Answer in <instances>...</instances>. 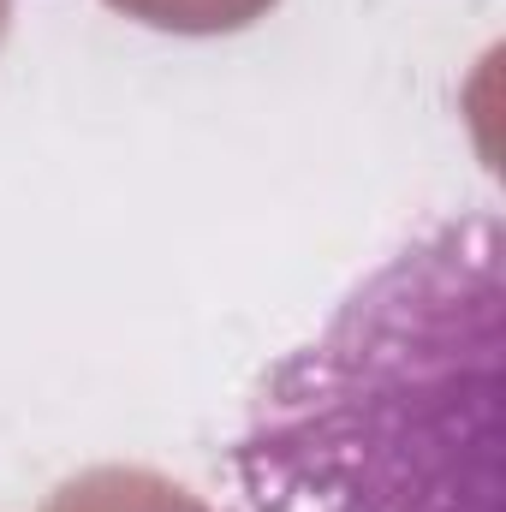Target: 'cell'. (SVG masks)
Returning a JSON list of instances; mask_svg holds the SVG:
<instances>
[{
  "instance_id": "1",
  "label": "cell",
  "mask_w": 506,
  "mask_h": 512,
  "mask_svg": "<svg viewBox=\"0 0 506 512\" xmlns=\"http://www.w3.org/2000/svg\"><path fill=\"white\" fill-rule=\"evenodd\" d=\"M501 215L370 268L245 399L221 512H501Z\"/></svg>"
}]
</instances>
